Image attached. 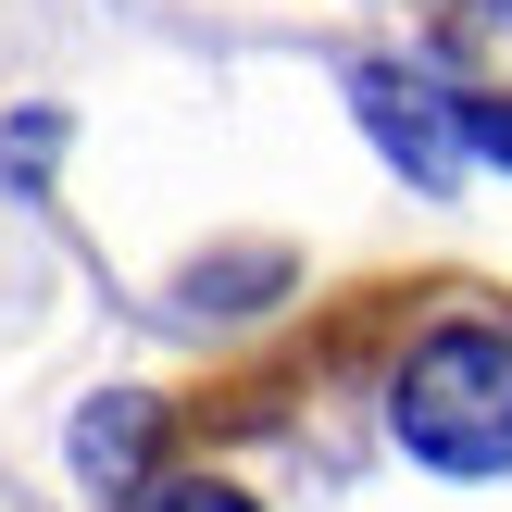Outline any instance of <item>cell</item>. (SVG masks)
I'll return each instance as SVG.
<instances>
[{"label": "cell", "instance_id": "5b68a950", "mask_svg": "<svg viewBox=\"0 0 512 512\" xmlns=\"http://www.w3.org/2000/svg\"><path fill=\"white\" fill-rule=\"evenodd\" d=\"M450 125H463L488 163H512V100H450Z\"/></svg>", "mask_w": 512, "mask_h": 512}, {"label": "cell", "instance_id": "6da1fadb", "mask_svg": "<svg viewBox=\"0 0 512 512\" xmlns=\"http://www.w3.org/2000/svg\"><path fill=\"white\" fill-rule=\"evenodd\" d=\"M388 425L438 475H500L512 463V325H488V313L425 325L388 375Z\"/></svg>", "mask_w": 512, "mask_h": 512}, {"label": "cell", "instance_id": "277c9868", "mask_svg": "<svg viewBox=\"0 0 512 512\" xmlns=\"http://www.w3.org/2000/svg\"><path fill=\"white\" fill-rule=\"evenodd\" d=\"M138 512H263V500H250V488H225V475H163Z\"/></svg>", "mask_w": 512, "mask_h": 512}, {"label": "cell", "instance_id": "3957f363", "mask_svg": "<svg viewBox=\"0 0 512 512\" xmlns=\"http://www.w3.org/2000/svg\"><path fill=\"white\" fill-rule=\"evenodd\" d=\"M150 400H100L88 413V438H75V463H88V488H125V475H138V450H150Z\"/></svg>", "mask_w": 512, "mask_h": 512}, {"label": "cell", "instance_id": "7a4b0ae2", "mask_svg": "<svg viewBox=\"0 0 512 512\" xmlns=\"http://www.w3.org/2000/svg\"><path fill=\"white\" fill-rule=\"evenodd\" d=\"M350 100H363V113L388 125V150H400L413 175H450V150H438V125H450V113H425V100H413V75H388V63H375Z\"/></svg>", "mask_w": 512, "mask_h": 512}]
</instances>
